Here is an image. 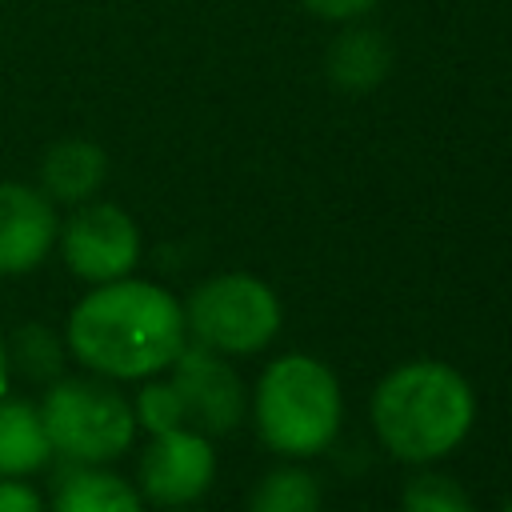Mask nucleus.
<instances>
[{"label":"nucleus","instance_id":"1","mask_svg":"<svg viewBox=\"0 0 512 512\" xmlns=\"http://www.w3.org/2000/svg\"><path fill=\"white\" fill-rule=\"evenodd\" d=\"M188 344L184 304L136 276L92 284L68 312L64 348L68 356L104 380H148Z\"/></svg>","mask_w":512,"mask_h":512},{"label":"nucleus","instance_id":"2","mask_svg":"<svg viewBox=\"0 0 512 512\" xmlns=\"http://www.w3.org/2000/svg\"><path fill=\"white\" fill-rule=\"evenodd\" d=\"M476 420V392L444 360L392 368L372 392V428L404 464H432L464 444Z\"/></svg>","mask_w":512,"mask_h":512},{"label":"nucleus","instance_id":"3","mask_svg":"<svg viewBox=\"0 0 512 512\" xmlns=\"http://www.w3.org/2000/svg\"><path fill=\"white\" fill-rule=\"evenodd\" d=\"M252 412H256V432L272 452L288 460L320 456L336 440L344 420L340 380L316 356L304 352L276 356L256 380Z\"/></svg>","mask_w":512,"mask_h":512},{"label":"nucleus","instance_id":"4","mask_svg":"<svg viewBox=\"0 0 512 512\" xmlns=\"http://www.w3.org/2000/svg\"><path fill=\"white\" fill-rule=\"evenodd\" d=\"M40 420L52 452L72 464H112L136 440L132 400L104 376H56L44 388Z\"/></svg>","mask_w":512,"mask_h":512},{"label":"nucleus","instance_id":"5","mask_svg":"<svg viewBox=\"0 0 512 512\" xmlns=\"http://www.w3.org/2000/svg\"><path fill=\"white\" fill-rule=\"evenodd\" d=\"M184 324L196 344L220 356H248L268 348L280 332V300L260 276L220 272L192 288Z\"/></svg>","mask_w":512,"mask_h":512},{"label":"nucleus","instance_id":"6","mask_svg":"<svg viewBox=\"0 0 512 512\" xmlns=\"http://www.w3.org/2000/svg\"><path fill=\"white\" fill-rule=\"evenodd\" d=\"M56 248L64 268L84 284H108L132 276L140 260V228L136 220L108 200L72 204V212L56 228Z\"/></svg>","mask_w":512,"mask_h":512},{"label":"nucleus","instance_id":"7","mask_svg":"<svg viewBox=\"0 0 512 512\" xmlns=\"http://www.w3.org/2000/svg\"><path fill=\"white\" fill-rule=\"evenodd\" d=\"M216 480V448L212 436L196 428H172L148 440L136 464V488L144 500L160 508H188L196 504Z\"/></svg>","mask_w":512,"mask_h":512},{"label":"nucleus","instance_id":"8","mask_svg":"<svg viewBox=\"0 0 512 512\" xmlns=\"http://www.w3.org/2000/svg\"><path fill=\"white\" fill-rule=\"evenodd\" d=\"M168 372H172L168 380L176 384V392L184 400L188 428H196L204 436H220L244 420V408H248L244 384L220 352H212L204 344H184L180 356L168 364Z\"/></svg>","mask_w":512,"mask_h":512},{"label":"nucleus","instance_id":"9","mask_svg":"<svg viewBox=\"0 0 512 512\" xmlns=\"http://www.w3.org/2000/svg\"><path fill=\"white\" fill-rule=\"evenodd\" d=\"M56 204L40 184L0 180V276H24L56 248Z\"/></svg>","mask_w":512,"mask_h":512},{"label":"nucleus","instance_id":"10","mask_svg":"<svg viewBox=\"0 0 512 512\" xmlns=\"http://www.w3.org/2000/svg\"><path fill=\"white\" fill-rule=\"evenodd\" d=\"M108 156L92 140H56L40 160V192L52 204H84L100 192Z\"/></svg>","mask_w":512,"mask_h":512},{"label":"nucleus","instance_id":"11","mask_svg":"<svg viewBox=\"0 0 512 512\" xmlns=\"http://www.w3.org/2000/svg\"><path fill=\"white\" fill-rule=\"evenodd\" d=\"M52 460V444L40 420V404L4 396L0 400V476H36Z\"/></svg>","mask_w":512,"mask_h":512},{"label":"nucleus","instance_id":"12","mask_svg":"<svg viewBox=\"0 0 512 512\" xmlns=\"http://www.w3.org/2000/svg\"><path fill=\"white\" fill-rule=\"evenodd\" d=\"M48 512H144V496L104 464H76L56 484Z\"/></svg>","mask_w":512,"mask_h":512},{"label":"nucleus","instance_id":"13","mask_svg":"<svg viewBox=\"0 0 512 512\" xmlns=\"http://www.w3.org/2000/svg\"><path fill=\"white\" fill-rule=\"evenodd\" d=\"M392 68V48L372 28H344L328 48V80L340 92H372Z\"/></svg>","mask_w":512,"mask_h":512},{"label":"nucleus","instance_id":"14","mask_svg":"<svg viewBox=\"0 0 512 512\" xmlns=\"http://www.w3.org/2000/svg\"><path fill=\"white\" fill-rule=\"evenodd\" d=\"M4 344H8L12 372H20L32 384H52L64 368V356H68L64 336H56L48 324H20L12 332V340H4Z\"/></svg>","mask_w":512,"mask_h":512},{"label":"nucleus","instance_id":"15","mask_svg":"<svg viewBox=\"0 0 512 512\" xmlns=\"http://www.w3.org/2000/svg\"><path fill=\"white\" fill-rule=\"evenodd\" d=\"M248 512H320V480L308 468H276L256 484Z\"/></svg>","mask_w":512,"mask_h":512},{"label":"nucleus","instance_id":"16","mask_svg":"<svg viewBox=\"0 0 512 512\" xmlns=\"http://www.w3.org/2000/svg\"><path fill=\"white\" fill-rule=\"evenodd\" d=\"M132 416H136V428H144L148 436H160V432H172V428L188 424L176 384L156 380V376H148V384H140V392L132 400Z\"/></svg>","mask_w":512,"mask_h":512},{"label":"nucleus","instance_id":"17","mask_svg":"<svg viewBox=\"0 0 512 512\" xmlns=\"http://www.w3.org/2000/svg\"><path fill=\"white\" fill-rule=\"evenodd\" d=\"M400 512H476L472 496L444 472H420L400 492Z\"/></svg>","mask_w":512,"mask_h":512},{"label":"nucleus","instance_id":"18","mask_svg":"<svg viewBox=\"0 0 512 512\" xmlns=\"http://www.w3.org/2000/svg\"><path fill=\"white\" fill-rule=\"evenodd\" d=\"M0 512H48L28 476H0Z\"/></svg>","mask_w":512,"mask_h":512},{"label":"nucleus","instance_id":"19","mask_svg":"<svg viewBox=\"0 0 512 512\" xmlns=\"http://www.w3.org/2000/svg\"><path fill=\"white\" fill-rule=\"evenodd\" d=\"M300 4L328 24H356L360 16H368L376 8V0H300Z\"/></svg>","mask_w":512,"mask_h":512},{"label":"nucleus","instance_id":"20","mask_svg":"<svg viewBox=\"0 0 512 512\" xmlns=\"http://www.w3.org/2000/svg\"><path fill=\"white\" fill-rule=\"evenodd\" d=\"M8 384H12V364H8V344L0 336V400L8 396Z\"/></svg>","mask_w":512,"mask_h":512},{"label":"nucleus","instance_id":"21","mask_svg":"<svg viewBox=\"0 0 512 512\" xmlns=\"http://www.w3.org/2000/svg\"><path fill=\"white\" fill-rule=\"evenodd\" d=\"M504 512H512V500H508V504H504Z\"/></svg>","mask_w":512,"mask_h":512}]
</instances>
